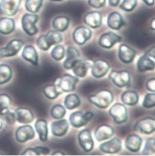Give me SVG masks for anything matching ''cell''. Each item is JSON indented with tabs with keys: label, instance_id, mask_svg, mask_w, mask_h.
<instances>
[{
	"label": "cell",
	"instance_id": "cell-1",
	"mask_svg": "<svg viewBox=\"0 0 155 156\" xmlns=\"http://www.w3.org/2000/svg\"><path fill=\"white\" fill-rule=\"evenodd\" d=\"M113 93L107 90L98 91L88 98L90 102L100 109L107 108L113 102Z\"/></svg>",
	"mask_w": 155,
	"mask_h": 156
},
{
	"label": "cell",
	"instance_id": "cell-2",
	"mask_svg": "<svg viewBox=\"0 0 155 156\" xmlns=\"http://www.w3.org/2000/svg\"><path fill=\"white\" fill-rule=\"evenodd\" d=\"M62 41L61 34L56 30H50L46 35H41L36 41L38 47L43 51H47L51 46Z\"/></svg>",
	"mask_w": 155,
	"mask_h": 156
},
{
	"label": "cell",
	"instance_id": "cell-3",
	"mask_svg": "<svg viewBox=\"0 0 155 156\" xmlns=\"http://www.w3.org/2000/svg\"><path fill=\"white\" fill-rule=\"evenodd\" d=\"M39 19L38 16L33 14H25L22 18V26L23 31L29 36H33L38 33L36 23Z\"/></svg>",
	"mask_w": 155,
	"mask_h": 156
},
{
	"label": "cell",
	"instance_id": "cell-4",
	"mask_svg": "<svg viewBox=\"0 0 155 156\" xmlns=\"http://www.w3.org/2000/svg\"><path fill=\"white\" fill-rule=\"evenodd\" d=\"M79 80L77 77L70 74H64L57 80L56 85L62 92H70L75 90Z\"/></svg>",
	"mask_w": 155,
	"mask_h": 156
},
{
	"label": "cell",
	"instance_id": "cell-5",
	"mask_svg": "<svg viewBox=\"0 0 155 156\" xmlns=\"http://www.w3.org/2000/svg\"><path fill=\"white\" fill-rule=\"evenodd\" d=\"M94 117L92 112L88 111L83 112L77 111L73 112L69 117V121L71 125L74 128H80L86 125Z\"/></svg>",
	"mask_w": 155,
	"mask_h": 156
},
{
	"label": "cell",
	"instance_id": "cell-6",
	"mask_svg": "<svg viewBox=\"0 0 155 156\" xmlns=\"http://www.w3.org/2000/svg\"><path fill=\"white\" fill-rule=\"evenodd\" d=\"M108 77L112 82L119 88L126 87L131 81L130 73L127 70H112Z\"/></svg>",
	"mask_w": 155,
	"mask_h": 156
},
{
	"label": "cell",
	"instance_id": "cell-7",
	"mask_svg": "<svg viewBox=\"0 0 155 156\" xmlns=\"http://www.w3.org/2000/svg\"><path fill=\"white\" fill-rule=\"evenodd\" d=\"M109 114L116 123L121 124L127 121V108L121 103H116L113 105L109 110Z\"/></svg>",
	"mask_w": 155,
	"mask_h": 156
},
{
	"label": "cell",
	"instance_id": "cell-8",
	"mask_svg": "<svg viewBox=\"0 0 155 156\" xmlns=\"http://www.w3.org/2000/svg\"><path fill=\"white\" fill-rule=\"evenodd\" d=\"M23 43L22 40L14 39L9 41L5 47L0 48V56L3 58L12 57L22 49Z\"/></svg>",
	"mask_w": 155,
	"mask_h": 156
},
{
	"label": "cell",
	"instance_id": "cell-9",
	"mask_svg": "<svg viewBox=\"0 0 155 156\" xmlns=\"http://www.w3.org/2000/svg\"><path fill=\"white\" fill-rule=\"evenodd\" d=\"M20 0H1L0 12L5 16H12L18 11Z\"/></svg>",
	"mask_w": 155,
	"mask_h": 156
},
{
	"label": "cell",
	"instance_id": "cell-10",
	"mask_svg": "<svg viewBox=\"0 0 155 156\" xmlns=\"http://www.w3.org/2000/svg\"><path fill=\"white\" fill-rule=\"evenodd\" d=\"M135 130L141 133L149 135L154 132L155 121L151 117H145L138 121L134 126Z\"/></svg>",
	"mask_w": 155,
	"mask_h": 156
},
{
	"label": "cell",
	"instance_id": "cell-11",
	"mask_svg": "<svg viewBox=\"0 0 155 156\" xmlns=\"http://www.w3.org/2000/svg\"><path fill=\"white\" fill-rule=\"evenodd\" d=\"M91 36L92 31L89 28L85 26H80L77 27L73 34L74 42L79 45L84 44L91 38Z\"/></svg>",
	"mask_w": 155,
	"mask_h": 156
},
{
	"label": "cell",
	"instance_id": "cell-12",
	"mask_svg": "<svg viewBox=\"0 0 155 156\" xmlns=\"http://www.w3.org/2000/svg\"><path fill=\"white\" fill-rule=\"evenodd\" d=\"M91 73L95 78H101L105 76L110 68L108 62L105 60L98 59L91 65Z\"/></svg>",
	"mask_w": 155,
	"mask_h": 156
},
{
	"label": "cell",
	"instance_id": "cell-13",
	"mask_svg": "<svg viewBox=\"0 0 155 156\" xmlns=\"http://www.w3.org/2000/svg\"><path fill=\"white\" fill-rule=\"evenodd\" d=\"M35 133L30 125H23L19 127L15 132V138L19 143H25L35 137Z\"/></svg>",
	"mask_w": 155,
	"mask_h": 156
},
{
	"label": "cell",
	"instance_id": "cell-14",
	"mask_svg": "<svg viewBox=\"0 0 155 156\" xmlns=\"http://www.w3.org/2000/svg\"><path fill=\"white\" fill-rule=\"evenodd\" d=\"M78 141L80 146L84 152H89L92 150L94 143L89 129H84L80 132Z\"/></svg>",
	"mask_w": 155,
	"mask_h": 156
},
{
	"label": "cell",
	"instance_id": "cell-15",
	"mask_svg": "<svg viewBox=\"0 0 155 156\" xmlns=\"http://www.w3.org/2000/svg\"><path fill=\"white\" fill-rule=\"evenodd\" d=\"M121 40V37L112 32H108L101 35L98 43L101 47L109 49L113 46L116 43L120 42Z\"/></svg>",
	"mask_w": 155,
	"mask_h": 156
},
{
	"label": "cell",
	"instance_id": "cell-16",
	"mask_svg": "<svg viewBox=\"0 0 155 156\" xmlns=\"http://www.w3.org/2000/svg\"><path fill=\"white\" fill-rule=\"evenodd\" d=\"M80 59L81 56L78 50L73 46H70L67 51V58L64 62V67L66 69H71Z\"/></svg>",
	"mask_w": 155,
	"mask_h": 156
},
{
	"label": "cell",
	"instance_id": "cell-17",
	"mask_svg": "<svg viewBox=\"0 0 155 156\" xmlns=\"http://www.w3.org/2000/svg\"><path fill=\"white\" fill-rule=\"evenodd\" d=\"M122 147V143L119 139L114 138L112 140L100 144V150L107 154H116L119 152Z\"/></svg>",
	"mask_w": 155,
	"mask_h": 156
},
{
	"label": "cell",
	"instance_id": "cell-18",
	"mask_svg": "<svg viewBox=\"0 0 155 156\" xmlns=\"http://www.w3.org/2000/svg\"><path fill=\"white\" fill-rule=\"evenodd\" d=\"M136 51L126 44H122L119 47L118 56L121 61L125 64L131 62L136 57Z\"/></svg>",
	"mask_w": 155,
	"mask_h": 156
},
{
	"label": "cell",
	"instance_id": "cell-19",
	"mask_svg": "<svg viewBox=\"0 0 155 156\" xmlns=\"http://www.w3.org/2000/svg\"><path fill=\"white\" fill-rule=\"evenodd\" d=\"M15 120L20 123L28 124L34 120V115L31 110L25 108H19L15 112Z\"/></svg>",
	"mask_w": 155,
	"mask_h": 156
},
{
	"label": "cell",
	"instance_id": "cell-20",
	"mask_svg": "<svg viewBox=\"0 0 155 156\" xmlns=\"http://www.w3.org/2000/svg\"><path fill=\"white\" fill-rule=\"evenodd\" d=\"M114 134L113 128L108 125H99L94 132V136L98 141H102L110 138Z\"/></svg>",
	"mask_w": 155,
	"mask_h": 156
},
{
	"label": "cell",
	"instance_id": "cell-21",
	"mask_svg": "<svg viewBox=\"0 0 155 156\" xmlns=\"http://www.w3.org/2000/svg\"><path fill=\"white\" fill-rule=\"evenodd\" d=\"M68 126V123L65 119L55 121L52 123L50 126L52 133L56 136H63L67 133Z\"/></svg>",
	"mask_w": 155,
	"mask_h": 156
},
{
	"label": "cell",
	"instance_id": "cell-22",
	"mask_svg": "<svg viewBox=\"0 0 155 156\" xmlns=\"http://www.w3.org/2000/svg\"><path fill=\"white\" fill-rule=\"evenodd\" d=\"M22 56L23 59L29 62L34 66L38 64V56L36 49L32 45L25 46L23 49Z\"/></svg>",
	"mask_w": 155,
	"mask_h": 156
},
{
	"label": "cell",
	"instance_id": "cell-23",
	"mask_svg": "<svg viewBox=\"0 0 155 156\" xmlns=\"http://www.w3.org/2000/svg\"><path fill=\"white\" fill-rule=\"evenodd\" d=\"M85 23L92 29H97L102 25V17L98 11H92L88 12L84 16V19Z\"/></svg>",
	"mask_w": 155,
	"mask_h": 156
},
{
	"label": "cell",
	"instance_id": "cell-24",
	"mask_svg": "<svg viewBox=\"0 0 155 156\" xmlns=\"http://www.w3.org/2000/svg\"><path fill=\"white\" fill-rule=\"evenodd\" d=\"M91 62L89 61L80 59L72 67V70L76 76L83 78L86 75L88 70L91 67Z\"/></svg>",
	"mask_w": 155,
	"mask_h": 156
},
{
	"label": "cell",
	"instance_id": "cell-25",
	"mask_svg": "<svg viewBox=\"0 0 155 156\" xmlns=\"http://www.w3.org/2000/svg\"><path fill=\"white\" fill-rule=\"evenodd\" d=\"M137 69L140 72H144L147 70H153L154 69V58H153L146 54L141 56L137 64Z\"/></svg>",
	"mask_w": 155,
	"mask_h": 156
},
{
	"label": "cell",
	"instance_id": "cell-26",
	"mask_svg": "<svg viewBox=\"0 0 155 156\" xmlns=\"http://www.w3.org/2000/svg\"><path fill=\"white\" fill-rule=\"evenodd\" d=\"M142 139L137 135H129L125 141L126 147L133 152H138L142 146Z\"/></svg>",
	"mask_w": 155,
	"mask_h": 156
},
{
	"label": "cell",
	"instance_id": "cell-27",
	"mask_svg": "<svg viewBox=\"0 0 155 156\" xmlns=\"http://www.w3.org/2000/svg\"><path fill=\"white\" fill-rule=\"evenodd\" d=\"M108 27L113 30H119L126 24L122 16L118 12H113L110 14L107 19Z\"/></svg>",
	"mask_w": 155,
	"mask_h": 156
},
{
	"label": "cell",
	"instance_id": "cell-28",
	"mask_svg": "<svg viewBox=\"0 0 155 156\" xmlns=\"http://www.w3.org/2000/svg\"><path fill=\"white\" fill-rule=\"evenodd\" d=\"M15 29V22L9 17H2L0 19V34L9 35Z\"/></svg>",
	"mask_w": 155,
	"mask_h": 156
},
{
	"label": "cell",
	"instance_id": "cell-29",
	"mask_svg": "<svg viewBox=\"0 0 155 156\" xmlns=\"http://www.w3.org/2000/svg\"><path fill=\"white\" fill-rule=\"evenodd\" d=\"M35 127L36 132L39 136L40 140L42 142H45L47 140L48 128L47 123L44 119L38 120L35 124Z\"/></svg>",
	"mask_w": 155,
	"mask_h": 156
},
{
	"label": "cell",
	"instance_id": "cell-30",
	"mask_svg": "<svg viewBox=\"0 0 155 156\" xmlns=\"http://www.w3.org/2000/svg\"><path fill=\"white\" fill-rule=\"evenodd\" d=\"M70 19L68 17L65 16H60L56 17L53 22V27L55 30L59 32L65 31L69 25Z\"/></svg>",
	"mask_w": 155,
	"mask_h": 156
},
{
	"label": "cell",
	"instance_id": "cell-31",
	"mask_svg": "<svg viewBox=\"0 0 155 156\" xmlns=\"http://www.w3.org/2000/svg\"><path fill=\"white\" fill-rule=\"evenodd\" d=\"M121 101L126 105L134 106L139 101V95L135 91L128 90L122 94Z\"/></svg>",
	"mask_w": 155,
	"mask_h": 156
},
{
	"label": "cell",
	"instance_id": "cell-32",
	"mask_svg": "<svg viewBox=\"0 0 155 156\" xmlns=\"http://www.w3.org/2000/svg\"><path fill=\"white\" fill-rule=\"evenodd\" d=\"M81 104V99L76 94H68L65 99L64 105L67 109L72 110L78 107Z\"/></svg>",
	"mask_w": 155,
	"mask_h": 156
},
{
	"label": "cell",
	"instance_id": "cell-33",
	"mask_svg": "<svg viewBox=\"0 0 155 156\" xmlns=\"http://www.w3.org/2000/svg\"><path fill=\"white\" fill-rule=\"evenodd\" d=\"M12 71L7 64H0V85L8 82L12 77Z\"/></svg>",
	"mask_w": 155,
	"mask_h": 156
},
{
	"label": "cell",
	"instance_id": "cell-34",
	"mask_svg": "<svg viewBox=\"0 0 155 156\" xmlns=\"http://www.w3.org/2000/svg\"><path fill=\"white\" fill-rule=\"evenodd\" d=\"M11 105V99L8 94H0V116H3Z\"/></svg>",
	"mask_w": 155,
	"mask_h": 156
},
{
	"label": "cell",
	"instance_id": "cell-35",
	"mask_svg": "<svg viewBox=\"0 0 155 156\" xmlns=\"http://www.w3.org/2000/svg\"><path fill=\"white\" fill-rule=\"evenodd\" d=\"M43 93L50 99H54L58 97V96L62 93V91L55 85H47L43 88Z\"/></svg>",
	"mask_w": 155,
	"mask_h": 156
},
{
	"label": "cell",
	"instance_id": "cell-36",
	"mask_svg": "<svg viewBox=\"0 0 155 156\" xmlns=\"http://www.w3.org/2000/svg\"><path fill=\"white\" fill-rule=\"evenodd\" d=\"M43 1V0H26L25 8L32 14L36 13L42 6Z\"/></svg>",
	"mask_w": 155,
	"mask_h": 156
},
{
	"label": "cell",
	"instance_id": "cell-37",
	"mask_svg": "<svg viewBox=\"0 0 155 156\" xmlns=\"http://www.w3.org/2000/svg\"><path fill=\"white\" fill-rule=\"evenodd\" d=\"M66 114L65 108L60 105H56L50 109V115L54 119L59 120L64 117Z\"/></svg>",
	"mask_w": 155,
	"mask_h": 156
},
{
	"label": "cell",
	"instance_id": "cell-38",
	"mask_svg": "<svg viewBox=\"0 0 155 156\" xmlns=\"http://www.w3.org/2000/svg\"><path fill=\"white\" fill-rule=\"evenodd\" d=\"M51 56L56 61L62 60L65 54V48L62 45H57L51 51Z\"/></svg>",
	"mask_w": 155,
	"mask_h": 156
},
{
	"label": "cell",
	"instance_id": "cell-39",
	"mask_svg": "<svg viewBox=\"0 0 155 156\" xmlns=\"http://www.w3.org/2000/svg\"><path fill=\"white\" fill-rule=\"evenodd\" d=\"M137 4V0H123L119 5V8L123 11L129 12L134 10Z\"/></svg>",
	"mask_w": 155,
	"mask_h": 156
},
{
	"label": "cell",
	"instance_id": "cell-40",
	"mask_svg": "<svg viewBox=\"0 0 155 156\" xmlns=\"http://www.w3.org/2000/svg\"><path fill=\"white\" fill-rule=\"evenodd\" d=\"M154 139L153 138H149L145 143L142 154L145 155H149L154 154Z\"/></svg>",
	"mask_w": 155,
	"mask_h": 156
},
{
	"label": "cell",
	"instance_id": "cell-41",
	"mask_svg": "<svg viewBox=\"0 0 155 156\" xmlns=\"http://www.w3.org/2000/svg\"><path fill=\"white\" fill-rule=\"evenodd\" d=\"M143 106L145 108H151L155 106V94L154 93L146 94L143 99Z\"/></svg>",
	"mask_w": 155,
	"mask_h": 156
},
{
	"label": "cell",
	"instance_id": "cell-42",
	"mask_svg": "<svg viewBox=\"0 0 155 156\" xmlns=\"http://www.w3.org/2000/svg\"><path fill=\"white\" fill-rule=\"evenodd\" d=\"M88 3L91 7L95 9H99L105 5L106 0H88Z\"/></svg>",
	"mask_w": 155,
	"mask_h": 156
},
{
	"label": "cell",
	"instance_id": "cell-43",
	"mask_svg": "<svg viewBox=\"0 0 155 156\" xmlns=\"http://www.w3.org/2000/svg\"><path fill=\"white\" fill-rule=\"evenodd\" d=\"M3 116L5 117V119L6 120L7 123L9 125L14 124L16 121L14 112L11 111L10 110H9Z\"/></svg>",
	"mask_w": 155,
	"mask_h": 156
},
{
	"label": "cell",
	"instance_id": "cell-44",
	"mask_svg": "<svg viewBox=\"0 0 155 156\" xmlns=\"http://www.w3.org/2000/svg\"><path fill=\"white\" fill-rule=\"evenodd\" d=\"M35 149L37 153V155H47L49 154L50 150L49 148L46 147H42V146H37L35 147Z\"/></svg>",
	"mask_w": 155,
	"mask_h": 156
},
{
	"label": "cell",
	"instance_id": "cell-45",
	"mask_svg": "<svg viewBox=\"0 0 155 156\" xmlns=\"http://www.w3.org/2000/svg\"><path fill=\"white\" fill-rule=\"evenodd\" d=\"M154 81H155L154 78H153V79H151L148 80L146 82V88H147V89L148 90L152 91V92H154V91H155Z\"/></svg>",
	"mask_w": 155,
	"mask_h": 156
},
{
	"label": "cell",
	"instance_id": "cell-46",
	"mask_svg": "<svg viewBox=\"0 0 155 156\" xmlns=\"http://www.w3.org/2000/svg\"><path fill=\"white\" fill-rule=\"evenodd\" d=\"M22 155H37L35 148H28L25 149L22 154Z\"/></svg>",
	"mask_w": 155,
	"mask_h": 156
},
{
	"label": "cell",
	"instance_id": "cell-47",
	"mask_svg": "<svg viewBox=\"0 0 155 156\" xmlns=\"http://www.w3.org/2000/svg\"><path fill=\"white\" fill-rule=\"evenodd\" d=\"M146 55L153 58H154V47L153 46L151 48H150L149 50L146 51L145 52V53Z\"/></svg>",
	"mask_w": 155,
	"mask_h": 156
},
{
	"label": "cell",
	"instance_id": "cell-48",
	"mask_svg": "<svg viewBox=\"0 0 155 156\" xmlns=\"http://www.w3.org/2000/svg\"><path fill=\"white\" fill-rule=\"evenodd\" d=\"M121 0H108L109 5L113 7H116L119 4Z\"/></svg>",
	"mask_w": 155,
	"mask_h": 156
},
{
	"label": "cell",
	"instance_id": "cell-49",
	"mask_svg": "<svg viewBox=\"0 0 155 156\" xmlns=\"http://www.w3.org/2000/svg\"><path fill=\"white\" fill-rule=\"evenodd\" d=\"M142 1L148 6H153L154 3V0H142Z\"/></svg>",
	"mask_w": 155,
	"mask_h": 156
},
{
	"label": "cell",
	"instance_id": "cell-50",
	"mask_svg": "<svg viewBox=\"0 0 155 156\" xmlns=\"http://www.w3.org/2000/svg\"><path fill=\"white\" fill-rule=\"evenodd\" d=\"M65 154L60 151H56L54 152H53V154H52V155H65Z\"/></svg>",
	"mask_w": 155,
	"mask_h": 156
},
{
	"label": "cell",
	"instance_id": "cell-51",
	"mask_svg": "<svg viewBox=\"0 0 155 156\" xmlns=\"http://www.w3.org/2000/svg\"><path fill=\"white\" fill-rule=\"evenodd\" d=\"M154 22H155V20L154 19H153L151 22V28L152 29V30H154L155 29V27H154Z\"/></svg>",
	"mask_w": 155,
	"mask_h": 156
},
{
	"label": "cell",
	"instance_id": "cell-52",
	"mask_svg": "<svg viewBox=\"0 0 155 156\" xmlns=\"http://www.w3.org/2000/svg\"><path fill=\"white\" fill-rule=\"evenodd\" d=\"M2 126H3V122H2V119H0V129L2 128Z\"/></svg>",
	"mask_w": 155,
	"mask_h": 156
},
{
	"label": "cell",
	"instance_id": "cell-53",
	"mask_svg": "<svg viewBox=\"0 0 155 156\" xmlns=\"http://www.w3.org/2000/svg\"><path fill=\"white\" fill-rule=\"evenodd\" d=\"M52 2H62V0H50Z\"/></svg>",
	"mask_w": 155,
	"mask_h": 156
},
{
	"label": "cell",
	"instance_id": "cell-54",
	"mask_svg": "<svg viewBox=\"0 0 155 156\" xmlns=\"http://www.w3.org/2000/svg\"><path fill=\"white\" fill-rule=\"evenodd\" d=\"M3 155L2 153H0V155Z\"/></svg>",
	"mask_w": 155,
	"mask_h": 156
}]
</instances>
